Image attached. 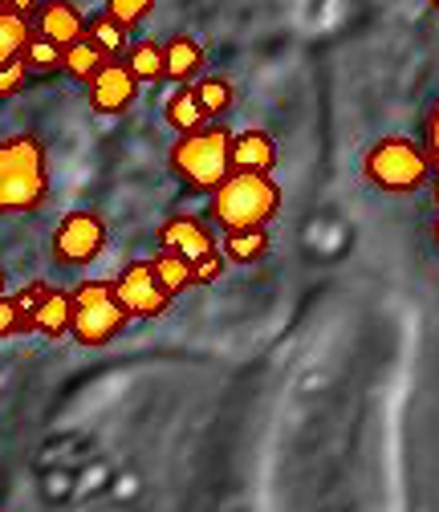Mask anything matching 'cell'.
<instances>
[{
    "mask_svg": "<svg viewBox=\"0 0 439 512\" xmlns=\"http://www.w3.org/2000/svg\"><path fill=\"white\" fill-rule=\"evenodd\" d=\"M423 155L435 167V155H439V110L435 106L427 110V122H423Z\"/></svg>",
    "mask_w": 439,
    "mask_h": 512,
    "instance_id": "cell-28",
    "label": "cell"
},
{
    "mask_svg": "<svg viewBox=\"0 0 439 512\" xmlns=\"http://www.w3.org/2000/svg\"><path fill=\"white\" fill-rule=\"evenodd\" d=\"M171 167L183 183L200 191L220 187L232 175V131L228 126H204V131L179 135V143L171 147Z\"/></svg>",
    "mask_w": 439,
    "mask_h": 512,
    "instance_id": "cell-3",
    "label": "cell"
},
{
    "mask_svg": "<svg viewBox=\"0 0 439 512\" xmlns=\"http://www.w3.org/2000/svg\"><path fill=\"white\" fill-rule=\"evenodd\" d=\"M277 163V147L265 131H244L232 135V171H248V175H269Z\"/></svg>",
    "mask_w": 439,
    "mask_h": 512,
    "instance_id": "cell-11",
    "label": "cell"
},
{
    "mask_svg": "<svg viewBox=\"0 0 439 512\" xmlns=\"http://www.w3.org/2000/svg\"><path fill=\"white\" fill-rule=\"evenodd\" d=\"M0 297H5V273H0Z\"/></svg>",
    "mask_w": 439,
    "mask_h": 512,
    "instance_id": "cell-30",
    "label": "cell"
},
{
    "mask_svg": "<svg viewBox=\"0 0 439 512\" xmlns=\"http://www.w3.org/2000/svg\"><path fill=\"white\" fill-rule=\"evenodd\" d=\"M131 313L122 309L114 281H82L70 293V334L82 346H106L127 330Z\"/></svg>",
    "mask_w": 439,
    "mask_h": 512,
    "instance_id": "cell-4",
    "label": "cell"
},
{
    "mask_svg": "<svg viewBox=\"0 0 439 512\" xmlns=\"http://www.w3.org/2000/svg\"><path fill=\"white\" fill-rule=\"evenodd\" d=\"M167 122L175 126L179 135H192V131H204V110H200V102H196V90L192 86H183V90H175L171 98H167Z\"/></svg>",
    "mask_w": 439,
    "mask_h": 512,
    "instance_id": "cell-15",
    "label": "cell"
},
{
    "mask_svg": "<svg viewBox=\"0 0 439 512\" xmlns=\"http://www.w3.org/2000/svg\"><path fill=\"white\" fill-rule=\"evenodd\" d=\"M90 86V110L94 114H118V110H127L139 94V82L131 78V70L122 66V61H102L98 74L86 82Z\"/></svg>",
    "mask_w": 439,
    "mask_h": 512,
    "instance_id": "cell-8",
    "label": "cell"
},
{
    "mask_svg": "<svg viewBox=\"0 0 439 512\" xmlns=\"http://www.w3.org/2000/svg\"><path fill=\"white\" fill-rule=\"evenodd\" d=\"M29 37H33L29 17H21V13H0V66H5V61H17Z\"/></svg>",
    "mask_w": 439,
    "mask_h": 512,
    "instance_id": "cell-19",
    "label": "cell"
},
{
    "mask_svg": "<svg viewBox=\"0 0 439 512\" xmlns=\"http://www.w3.org/2000/svg\"><path fill=\"white\" fill-rule=\"evenodd\" d=\"M106 248V224L94 212H70L53 232V256L57 265H90Z\"/></svg>",
    "mask_w": 439,
    "mask_h": 512,
    "instance_id": "cell-6",
    "label": "cell"
},
{
    "mask_svg": "<svg viewBox=\"0 0 439 512\" xmlns=\"http://www.w3.org/2000/svg\"><path fill=\"white\" fill-rule=\"evenodd\" d=\"M49 196L45 151L33 135L0 143V212H37Z\"/></svg>",
    "mask_w": 439,
    "mask_h": 512,
    "instance_id": "cell-1",
    "label": "cell"
},
{
    "mask_svg": "<svg viewBox=\"0 0 439 512\" xmlns=\"http://www.w3.org/2000/svg\"><path fill=\"white\" fill-rule=\"evenodd\" d=\"M21 66H25V74H53V70H61V49L53 45V41H45V37H29L25 41V49H21Z\"/></svg>",
    "mask_w": 439,
    "mask_h": 512,
    "instance_id": "cell-20",
    "label": "cell"
},
{
    "mask_svg": "<svg viewBox=\"0 0 439 512\" xmlns=\"http://www.w3.org/2000/svg\"><path fill=\"white\" fill-rule=\"evenodd\" d=\"M200 70H204V45L196 37L179 33L163 45V78L167 82H192Z\"/></svg>",
    "mask_w": 439,
    "mask_h": 512,
    "instance_id": "cell-12",
    "label": "cell"
},
{
    "mask_svg": "<svg viewBox=\"0 0 439 512\" xmlns=\"http://www.w3.org/2000/svg\"><path fill=\"white\" fill-rule=\"evenodd\" d=\"M29 330H33V322H29V317H21V313H17L13 297H0V338L29 334Z\"/></svg>",
    "mask_w": 439,
    "mask_h": 512,
    "instance_id": "cell-24",
    "label": "cell"
},
{
    "mask_svg": "<svg viewBox=\"0 0 439 512\" xmlns=\"http://www.w3.org/2000/svg\"><path fill=\"white\" fill-rule=\"evenodd\" d=\"M431 175L427 155L411 143V139H379L366 151V179L379 191H395V196H407V191H419Z\"/></svg>",
    "mask_w": 439,
    "mask_h": 512,
    "instance_id": "cell-5",
    "label": "cell"
},
{
    "mask_svg": "<svg viewBox=\"0 0 439 512\" xmlns=\"http://www.w3.org/2000/svg\"><path fill=\"white\" fill-rule=\"evenodd\" d=\"M220 269H224V256L220 252L200 256V261H192V285H212L220 277Z\"/></svg>",
    "mask_w": 439,
    "mask_h": 512,
    "instance_id": "cell-27",
    "label": "cell"
},
{
    "mask_svg": "<svg viewBox=\"0 0 439 512\" xmlns=\"http://www.w3.org/2000/svg\"><path fill=\"white\" fill-rule=\"evenodd\" d=\"M33 13H37L33 17V33L45 37V41H53L57 49L82 41V33H86V21H82L78 5H70V0H49V5H41Z\"/></svg>",
    "mask_w": 439,
    "mask_h": 512,
    "instance_id": "cell-10",
    "label": "cell"
},
{
    "mask_svg": "<svg viewBox=\"0 0 439 512\" xmlns=\"http://www.w3.org/2000/svg\"><path fill=\"white\" fill-rule=\"evenodd\" d=\"M155 9V0H106V17L118 29H135L139 21H147Z\"/></svg>",
    "mask_w": 439,
    "mask_h": 512,
    "instance_id": "cell-23",
    "label": "cell"
},
{
    "mask_svg": "<svg viewBox=\"0 0 439 512\" xmlns=\"http://www.w3.org/2000/svg\"><path fill=\"white\" fill-rule=\"evenodd\" d=\"M114 293L131 317H163L171 305V297L159 289V281L151 273V261H135L122 269V277L114 281Z\"/></svg>",
    "mask_w": 439,
    "mask_h": 512,
    "instance_id": "cell-7",
    "label": "cell"
},
{
    "mask_svg": "<svg viewBox=\"0 0 439 512\" xmlns=\"http://www.w3.org/2000/svg\"><path fill=\"white\" fill-rule=\"evenodd\" d=\"M192 90H196V102H200L204 118H216V114H224V110L232 106V86H228L224 78H204V82L192 86Z\"/></svg>",
    "mask_w": 439,
    "mask_h": 512,
    "instance_id": "cell-22",
    "label": "cell"
},
{
    "mask_svg": "<svg viewBox=\"0 0 439 512\" xmlns=\"http://www.w3.org/2000/svg\"><path fill=\"white\" fill-rule=\"evenodd\" d=\"M33 330L45 334V338H66L70 334V293L49 289L45 301L37 305V313H33Z\"/></svg>",
    "mask_w": 439,
    "mask_h": 512,
    "instance_id": "cell-13",
    "label": "cell"
},
{
    "mask_svg": "<svg viewBox=\"0 0 439 512\" xmlns=\"http://www.w3.org/2000/svg\"><path fill=\"white\" fill-rule=\"evenodd\" d=\"M281 208V187L269 175L232 171L220 187H212V220L224 232L236 228H265Z\"/></svg>",
    "mask_w": 439,
    "mask_h": 512,
    "instance_id": "cell-2",
    "label": "cell"
},
{
    "mask_svg": "<svg viewBox=\"0 0 439 512\" xmlns=\"http://www.w3.org/2000/svg\"><path fill=\"white\" fill-rule=\"evenodd\" d=\"M427 5H435V0H427Z\"/></svg>",
    "mask_w": 439,
    "mask_h": 512,
    "instance_id": "cell-31",
    "label": "cell"
},
{
    "mask_svg": "<svg viewBox=\"0 0 439 512\" xmlns=\"http://www.w3.org/2000/svg\"><path fill=\"white\" fill-rule=\"evenodd\" d=\"M37 9V0H0V13H21V17H29Z\"/></svg>",
    "mask_w": 439,
    "mask_h": 512,
    "instance_id": "cell-29",
    "label": "cell"
},
{
    "mask_svg": "<svg viewBox=\"0 0 439 512\" xmlns=\"http://www.w3.org/2000/svg\"><path fill=\"white\" fill-rule=\"evenodd\" d=\"M151 273L167 297H179L183 289H192V261H183L175 252H159L151 261Z\"/></svg>",
    "mask_w": 439,
    "mask_h": 512,
    "instance_id": "cell-16",
    "label": "cell"
},
{
    "mask_svg": "<svg viewBox=\"0 0 439 512\" xmlns=\"http://www.w3.org/2000/svg\"><path fill=\"white\" fill-rule=\"evenodd\" d=\"M82 37H86V41H90L106 61L127 49V29H118L106 13H102V17H94V21H86V33H82Z\"/></svg>",
    "mask_w": 439,
    "mask_h": 512,
    "instance_id": "cell-18",
    "label": "cell"
},
{
    "mask_svg": "<svg viewBox=\"0 0 439 512\" xmlns=\"http://www.w3.org/2000/svg\"><path fill=\"white\" fill-rule=\"evenodd\" d=\"M102 53L82 37V41H74V45H66L61 49V70H66L70 78H78V82H90L94 74H98V66H102Z\"/></svg>",
    "mask_w": 439,
    "mask_h": 512,
    "instance_id": "cell-17",
    "label": "cell"
},
{
    "mask_svg": "<svg viewBox=\"0 0 439 512\" xmlns=\"http://www.w3.org/2000/svg\"><path fill=\"white\" fill-rule=\"evenodd\" d=\"M53 285H45V281H33V285H25L17 297H13V305H17V313L21 317H29V322H33V313H37V305L45 301V293H49Z\"/></svg>",
    "mask_w": 439,
    "mask_h": 512,
    "instance_id": "cell-25",
    "label": "cell"
},
{
    "mask_svg": "<svg viewBox=\"0 0 439 512\" xmlns=\"http://www.w3.org/2000/svg\"><path fill=\"white\" fill-rule=\"evenodd\" d=\"M25 66L21 61H5V66H0V98H17L21 94V86H25Z\"/></svg>",
    "mask_w": 439,
    "mask_h": 512,
    "instance_id": "cell-26",
    "label": "cell"
},
{
    "mask_svg": "<svg viewBox=\"0 0 439 512\" xmlns=\"http://www.w3.org/2000/svg\"><path fill=\"white\" fill-rule=\"evenodd\" d=\"M269 252V232L265 228H236L224 236V256L236 265H253Z\"/></svg>",
    "mask_w": 439,
    "mask_h": 512,
    "instance_id": "cell-14",
    "label": "cell"
},
{
    "mask_svg": "<svg viewBox=\"0 0 439 512\" xmlns=\"http://www.w3.org/2000/svg\"><path fill=\"white\" fill-rule=\"evenodd\" d=\"M159 248L183 256V261H200V256L216 252V236H212L208 224H200L196 216H171V220L159 228Z\"/></svg>",
    "mask_w": 439,
    "mask_h": 512,
    "instance_id": "cell-9",
    "label": "cell"
},
{
    "mask_svg": "<svg viewBox=\"0 0 439 512\" xmlns=\"http://www.w3.org/2000/svg\"><path fill=\"white\" fill-rule=\"evenodd\" d=\"M127 70L135 82H159L163 78V45L159 41H139L127 57Z\"/></svg>",
    "mask_w": 439,
    "mask_h": 512,
    "instance_id": "cell-21",
    "label": "cell"
}]
</instances>
